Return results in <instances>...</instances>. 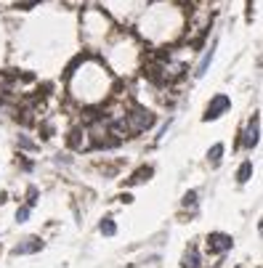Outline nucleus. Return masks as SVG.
I'll return each mask as SVG.
<instances>
[{"mask_svg":"<svg viewBox=\"0 0 263 268\" xmlns=\"http://www.w3.org/2000/svg\"><path fill=\"white\" fill-rule=\"evenodd\" d=\"M229 109H231V101H229V96H223V93L213 96L210 104H208V109H205V115H202V122H215V119L223 117Z\"/></svg>","mask_w":263,"mask_h":268,"instance_id":"nucleus-3","label":"nucleus"},{"mask_svg":"<svg viewBox=\"0 0 263 268\" xmlns=\"http://www.w3.org/2000/svg\"><path fill=\"white\" fill-rule=\"evenodd\" d=\"M30 215H32V207H30V204H21V207L16 210V223H27Z\"/></svg>","mask_w":263,"mask_h":268,"instance_id":"nucleus-13","label":"nucleus"},{"mask_svg":"<svg viewBox=\"0 0 263 268\" xmlns=\"http://www.w3.org/2000/svg\"><path fill=\"white\" fill-rule=\"evenodd\" d=\"M205 247H208L210 255H221L223 258L226 252L234 250V239H231V234H226V231H210L208 239H205Z\"/></svg>","mask_w":263,"mask_h":268,"instance_id":"nucleus-2","label":"nucleus"},{"mask_svg":"<svg viewBox=\"0 0 263 268\" xmlns=\"http://www.w3.org/2000/svg\"><path fill=\"white\" fill-rule=\"evenodd\" d=\"M181 268H205L202 263V255H199V250L194 247H186V252H183V258H181Z\"/></svg>","mask_w":263,"mask_h":268,"instance_id":"nucleus-6","label":"nucleus"},{"mask_svg":"<svg viewBox=\"0 0 263 268\" xmlns=\"http://www.w3.org/2000/svg\"><path fill=\"white\" fill-rule=\"evenodd\" d=\"M213 56H215V45H213L208 53L202 56V61L197 64V72H194V77H205V72H208V69H210V64H213Z\"/></svg>","mask_w":263,"mask_h":268,"instance_id":"nucleus-11","label":"nucleus"},{"mask_svg":"<svg viewBox=\"0 0 263 268\" xmlns=\"http://www.w3.org/2000/svg\"><path fill=\"white\" fill-rule=\"evenodd\" d=\"M80 130H72V133H69V141H66V144H69L72 146V149H82V141H80Z\"/></svg>","mask_w":263,"mask_h":268,"instance_id":"nucleus-15","label":"nucleus"},{"mask_svg":"<svg viewBox=\"0 0 263 268\" xmlns=\"http://www.w3.org/2000/svg\"><path fill=\"white\" fill-rule=\"evenodd\" d=\"M16 144H19L21 149H27V151H35L37 149V144H35V141H30L27 135H19V141H16Z\"/></svg>","mask_w":263,"mask_h":268,"instance_id":"nucleus-16","label":"nucleus"},{"mask_svg":"<svg viewBox=\"0 0 263 268\" xmlns=\"http://www.w3.org/2000/svg\"><path fill=\"white\" fill-rule=\"evenodd\" d=\"M43 250H46V242H43L40 236H24L11 250V255H14V258H24V255H37V252H43Z\"/></svg>","mask_w":263,"mask_h":268,"instance_id":"nucleus-4","label":"nucleus"},{"mask_svg":"<svg viewBox=\"0 0 263 268\" xmlns=\"http://www.w3.org/2000/svg\"><path fill=\"white\" fill-rule=\"evenodd\" d=\"M258 141H261V117L253 115V119H250L247 130L242 133V141H239V144H242L247 151H253L255 146H258Z\"/></svg>","mask_w":263,"mask_h":268,"instance_id":"nucleus-5","label":"nucleus"},{"mask_svg":"<svg viewBox=\"0 0 263 268\" xmlns=\"http://www.w3.org/2000/svg\"><path fill=\"white\" fill-rule=\"evenodd\" d=\"M154 122H157V117H154L149 109H144V106H133V109L122 117V128H125L128 135L144 133V130H149Z\"/></svg>","mask_w":263,"mask_h":268,"instance_id":"nucleus-1","label":"nucleus"},{"mask_svg":"<svg viewBox=\"0 0 263 268\" xmlns=\"http://www.w3.org/2000/svg\"><path fill=\"white\" fill-rule=\"evenodd\" d=\"M99 234H101V236H117V223H115L112 215L101 218V223H99Z\"/></svg>","mask_w":263,"mask_h":268,"instance_id":"nucleus-9","label":"nucleus"},{"mask_svg":"<svg viewBox=\"0 0 263 268\" xmlns=\"http://www.w3.org/2000/svg\"><path fill=\"white\" fill-rule=\"evenodd\" d=\"M5 202H8V194H5V191H0V204H5Z\"/></svg>","mask_w":263,"mask_h":268,"instance_id":"nucleus-18","label":"nucleus"},{"mask_svg":"<svg viewBox=\"0 0 263 268\" xmlns=\"http://www.w3.org/2000/svg\"><path fill=\"white\" fill-rule=\"evenodd\" d=\"M37 197H40V191H37V186H30V189H27V202H24V204H30V207H35V204H37Z\"/></svg>","mask_w":263,"mask_h":268,"instance_id":"nucleus-14","label":"nucleus"},{"mask_svg":"<svg viewBox=\"0 0 263 268\" xmlns=\"http://www.w3.org/2000/svg\"><path fill=\"white\" fill-rule=\"evenodd\" d=\"M250 178H253V159H245L237 168V184H247Z\"/></svg>","mask_w":263,"mask_h":268,"instance_id":"nucleus-8","label":"nucleus"},{"mask_svg":"<svg viewBox=\"0 0 263 268\" xmlns=\"http://www.w3.org/2000/svg\"><path fill=\"white\" fill-rule=\"evenodd\" d=\"M223 151H226V146H223V144H213L210 149H208V162L213 165V168H218V165H221Z\"/></svg>","mask_w":263,"mask_h":268,"instance_id":"nucleus-10","label":"nucleus"},{"mask_svg":"<svg viewBox=\"0 0 263 268\" xmlns=\"http://www.w3.org/2000/svg\"><path fill=\"white\" fill-rule=\"evenodd\" d=\"M197 199H199V191H197V189H192V191H186V194H183L181 204H183V207H192V210H197Z\"/></svg>","mask_w":263,"mask_h":268,"instance_id":"nucleus-12","label":"nucleus"},{"mask_svg":"<svg viewBox=\"0 0 263 268\" xmlns=\"http://www.w3.org/2000/svg\"><path fill=\"white\" fill-rule=\"evenodd\" d=\"M117 199H120V202H125V204H131V202H133V197H131V194H120Z\"/></svg>","mask_w":263,"mask_h":268,"instance_id":"nucleus-17","label":"nucleus"},{"mask_svg":"<svg viewBox=\"0 0 263 268\" xmlns=\"http://www.w3.org/2000/svg\"><path fill=\"white\" fill-rule=\"evenodd\" d=\"M154 175V168H149V165H144V168H138L136 173L128 178V186H138V184H147L149 178Z\"/></svg>","mask_w":263,"mask_h":268,"instance_id":"nucleus-7","label":"nucleus"}]
</instances>
